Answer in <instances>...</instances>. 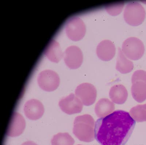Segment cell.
Returning <instances> with one entry per match:
<instances>
[{
    "label": "cell",
    "mask_w": 146,
    "mask_h": 145,
    "mask_svg": "<svg viewBox=\"0 0 146 145\" xmlns=\"http://www.w3.org/2000/svg\"><path fill=\"white\" fill-rule=\"evenodd\" d=\"M128 92L124 86L121 84L116 85L110 89V98L113 102L118 104H124L128 97Z\"/></svg>",
    "instance_id": "cell-13"
},
{
    "label": "cell",
    "mask_w": 146,
    "mask_h": 145,
    "mask_svg": "<svg viewBox=\"0 0 146 145\" xmlns=\"http://www.w3.org/2000/svg\"><path fill=\"white\" fill-rule=\"evenodd\" d=\"M25 125V120L23 116L17 112H14L7 127L6 135L12 137L18 136L24 131Z\"/></svg>",
    "instance_id": "cell-10"
},
{
    "label": "cell",
    "mask_w": 146,
    "mask_h": 145,
    "mask_svg": "<svg viewBox=\"0 0 146 145\" xmlns=\"http://www.w3.org/2000/svg\"><path fill=\"white\" fill-rule=\"evenodd\" d=\"M37 82L41 89L47 92L55 90L59 85L60 80L58 74L53 70L41 71L37 78Z\"/></svg>",
    "instance_id": "cell-5"
},
{
    "label": "cell",
    "mask_w": 146,
    "mask_h": 145,
    "mask_svg": "<svg viewBox=\"0 0 146 145\" xmlns=\"http://www.w3.org/2000/svg\"><path fill=\"white\" fill-rule=\"evenodd\" d=\"M75 95L86 106H90L96 102L97 91L93 85L88 83H82L77 87Z\"/></svg>",
    "instance_id": "cell-7"
},
{
    "label": "cell",
    "mask_w": 146,
    "mask_h": 145,
    "mask_svg": "<svg viewBox=\"0 0 146 145\" xmlns=\"http://www.w3.org/2000/svg\"><path fill=\"white\" fill-rule=\"evenodd\" d=\"M114 103L109 99L103 98L99 100L96 104L95 113L99 118H104L111 114L114 111Z\"/></svg>",
    "instance_id": "cell-14"
},
{
    "label": "cell",
    "mask_w": 146,
    "mask_h": 145,
    "mask_svg": "<svg viewBox=\"0 0 146 145\" xmlns=\"http://www.w3.org/2000/svg\"><path fill=\"white\" fill-rule=\"evenodd\" d=\"M146 13L144 8L140 3L131 2L127 4L124 12V19L129 25H140L145 19Z\"/></svg>",
    "instance_id": "cell-3"
},
{
    "label": "cell",
    "mask_w": 146,
    "mask_h": 145,
    "mask_svg": "<svg viewBox=\"0 0 146 145\" xmlns=\"http://www.w3.org/2000/svg\"><path fill=\"white\" fill-rule=\"evenodd\" d=\"M21 145H38L36 144L32 141H28L24 142Z\"/></svg>",
    "instance_id": "cell-22"
},
{
    "label": "cell",
    "mask_w": 146,
    "mask_h": 145,
    "mask_svg": "<svg viewBox=\"0 0 146 145\" xmlns=\"http://www.w3.org/2000/svg\"><path fill=\"white\" fill-rule=\"evenodd\" d=\"M123 6V2H116L106 5L105 9L110 15L116 16L120 13Z\"/></svg>",
    "instance_id": "cell-20"
},
{
    "label": "cell",
    "mask_w": 146,
    "mask_h": 145,
    "mask_svg": "<svg viewBox=\"0 0 146 145\" xmlns=\"http://www.w3.org/2000/svg\"><path fill=\"white\" fill-rule=\"evenodd\" d=\"M64 61L70 69L78 68L82 65L83 55L80 48L76 46H71L66 48L64 53Z\"/></svg>",
    "instance_id": "cell-9"
},
{
    "label": "cell",
    "mask_w": 146,
    "mask_h": 145,
    "mask_svg": "<svg viewBox=\"0 0 146 145\" xmlns=\"http://www.w3.org/2000/svg\"><path fill=\"white\" fill-rule=\"evenodd\" d=\"M135 124L128 112L115 111L96 121L95 138L101 145H125L131 136Z\"/></svg>",
    "instance_id": "cell-1"
},
{
    "label": "cell",
    "mask_w": 146,
    "mask_h": 145,
    "mask_svg": "<svg viewBox=\"0 0 146 145\" xmlns=\"http://www.w3.org/2000/svg\"><path fill=\"white\" fill-rule=\"evenodd\" d=\"M95 121L90 115L85 114L75 118L73 134L79 140L87 143L94 140Z\"/></svg>",
    "instance_id": "cell-2"
},
{
    "label": "cell",
    "mask_w": 146,
    "mask_h": 145,
    "mask_svg": "<svg viewBox=\"0 0 146 145\" xmlns=\"http://www.w3.org/2000/svg\"><path fill=\"white\" fill-rule=\"evenodd\" d=\"M131 92L135 101L142 103L146 100V83L143 81H137L132 83Z\"/></svg>",
    "instance_id": "cell-17"
},
{
    "label": "cell",
    "mask_w": 146,
    "mask_h": 145,
    "mask_svg": "<svg viewBox=\"0 0 146 145\" xmlns=\"http://www.w3.org/2000/svg\"><path fill=\"white\" fill-rule=\"evenodd\" d=\"M23 111L29 119L36 120L43 116L44 108L41 102L36 99H32L26 102L23 107Z\"/></svg>",
    "instance_id": "cell-11"
},
{
    "label": "cell",
    "mask_w": 146,
    "mask_h": 145,
    "mask_svg": "<svg viewBox=\"0 0 146 145\" xmlns=\"http://www.w3.org/2000/svg\"><path fill=\"white\" fill-rule=\"evenodd\" d=\"M45 54L48 59L55 63L59 62L64 55L59 44L54 40H52L48 44Z\"/></svg>",
    "instance_id": "cell-15"
},
{
    "label": "cell",
    "mask_w": 146,
    "mask_h": 145,
    "mask_svg": "<svg viewBox=\"0 0 146 145\" xmlns=\"http://www.w3.org/2000/svg\"><path fill=\"white\" fill-rule=\"evenodd\" d=\"M58 104L61 110L69 115L80 113L83 108L80 99L72 93L61 99Z\"/></svg>",
    "instance_id": "cell-8"
},
{
    "label": "cell",
    "mask_w": 146,
    "mask_h": 145,
    "mask_svg": "<svg viewBox=\"0 0 146 145\" xmlns=\"http://www.w3.org/2000/svg\"><path fill=\"white\" fill-rule=\"evenodd\" d=\"M134 65L132 62L128 59L121 49L118 48L116 69L122 74L130 72L133 69Z\"/></svg>",
    "instance_id": "cell-16"
},
{
    "label": "cell",
    "mask_w": 146,
    "mask_h": 145,
    "mask_svg": "<svg viewBox=\"0 0 146 145\" xmlns=\"http://www.w3.org/2000/svg\"><path fill=\"white\" fill-rule=\"evenodd\" d=\"M130 114L137 122L146 121V104L136 106L131 108Z\"/></svg>",
    "instance_id": "cell-19"
},
{
    "label": "cell",
    "mask_w": 146,
    "mask_h": 145,
    "mask_svg": "<svg viewBox=\"0 0 146 145\" xmlns=\"http://www.w3.org/2000/svg\"><path fill=\"white\" fill-rule=\"evenodd\" d=\"M77 145H81V144H78Z\"/></svg>",
    "instance_id": "cell-23"
},
{
    "label": "cell",
    "mask_w": 146,
    "mask_h": 145,
    "mask_svg": "<svg viewBox=\"0 0 146 145\" xmlns=\"http://www.w3.org/2000/svg\"><path fill=\"white\" fill-rule=\"evenodd\" d=\"M52 145H74L75 140L68 133H59L53 136Z\"/></svg>",
    "instance_id": "cell-18"
},
{
    "label": "cell",
    "mask_w": 146,
    "mask_h": 145,
    "mask_svg": "<svg viewBox=\"0 0 146 145\" xmlns=\"http://www.w3.org/2000/svg\"><path fill=\"white\" fill-rule=\"evenodd\" d=\"M116 48L114 43L110 40H104L99 44L96 48V54L100 59L103 61H110L114 57Z\"/></svg>",
    "instance_id": "cell-12"
},
{
    "label": "cell",
    "mask_w": 146,
    "mask_h": 145,
    "mask_svg": "<svg viewBox=\"0 0 146 145\" xmlns=\"http://www.w3.org/2000/svg\"><path fill=\"white\" fill-rule=\"evenodd\" d=\"M122 51L125 55L130 59L138 60L143 57L145 47L143 42L135 37H130L124 41Z\"/></svg>",
    "instance_id": "cell-4"
},
{
    "label": "cell",
    "mask_w": 146,
    "mask_h": 145,
    "mask_svg": "<svg viewBox=\"0 0 146 145\" xmlns=\"http://www.w3.org/2000/svg\"><path fill=\"white\" fill-rule=\"evenodd\" d=\"M137 81H143L146 83V71L143 70H137L134 73L131 78L132 83Z\"/></svg>",
    "instance_id": "cell-21"
},
{
    "label": "cell",
    "mask_w": 146,
    "mask_h": 145,
    "mask_svg": "<svg viewBox=\"0 0 146 145\" xmlns=\"http://www.w3.org/2000/svg\"><path fill=\"white\" fill-rule=\"evenodd\" d=\"M66 35L73 41H79L85 35V25L79 18L75 17L69 19L66 23Z\"/></svg>",
    "instance_id": "cell-6"
}]
</instances>
